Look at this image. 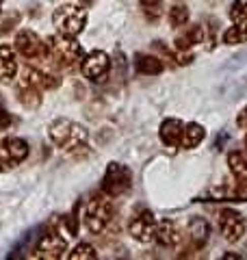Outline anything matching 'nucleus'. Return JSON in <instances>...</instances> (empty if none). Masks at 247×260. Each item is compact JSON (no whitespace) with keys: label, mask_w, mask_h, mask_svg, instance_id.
<instances>
[{"label":"nucleus","mask_w":247,"mask_h":260,"mask_svg":"<svg viewBox=\"0 0 247 260\" xmlns=\"http://www.w3.org/2000/svg\"><path fill=\"white\" fill-rule=\"evenodd\" d=\"M48 137H50V141L56 145V148L74 152V150L85 148V143L89 139V133H87L85 126L76 124V121L59 117L48 126Z\"/></svg>","instance_id":"obj_1"},{"label":"nucleus","mask_w":247,"mask_h":260,"mask_svg":"<svg viewBox=\"0 0 247 260\" xmlns=\"http://www.w3.org/2000/svg\"><path fill=\"white\" fill-rule=\"evenodd\" d=\"M46 48H48V61H52L59 68H72L78 61H82V48L76 42V37H68V35H52L46 39Z\"/></svg>","instance_id":"obj_2"},{"label":"nucleus","mask_w":247,"mask_h":260,"mask_svg":"<svg viewBox=\"0 0 247 260\" xmlns=\"http://www.w3.org/2000/svg\"><path fill=\"white\" fill-rule=\"evenodd\" d=\"M52 24L61 35L78 37L85 30L87 24V9L80 5H61L52 13Z\"/></svg>","instance_id":"obj_3"},{"label":"nucleus","mask_w":247,"mask_h":260,"mask_svg":"<svg viewBox=\"0 0 247 260\" xmlns=\"http://www.w3.org/2000/svg\"><path fill=\"white\" fill-rule=\"evenodd\" d=\"M113 219V204L106 193H98L85 206V225L91 234H100Z\"/></svg>","instance_id":"obj_4"},{"label":"nucleus","mask_w":247,"mask_h":260,"mask_svg":"<svg viewBox=\"0 0 247 260\" xmlns=\"http://www.w3.org/2000/svg\"><path fill=\"white\" fill-rule=\"evenodd\" d=\"M130 186H133L130 169L121 162H111L102 178V193H106L109 198H119V195L130 191Z\"/></svg>","instance_id":"obj_5"},{"label":"nucleus","mask_w":247,"mask_h":260,"mask_svg":"<svg viewBox=\"0 0 247 260\" xmlns=\"http://www.w3.org/2000/svg\"><path fill=\"white\" fill-rule=\"evenodd\" d=\"M15 52H20L24 59H30V61H48V48L46 42H41V37L33 30H20L15 35V42H13Z\"/></svg>","instance_id":"obj_6"},{"label":"nucleus","mask_w":247,"mask_h":260,"mask_svg":"<svg viewBox=\"0 0 247 260\" xmlns=\"http://www.w3.org/2000/svg\"><path fill=\"white\" fill-rule=\"evenodd\" d=\"M247 221L243 213H238L234 208H224L219 215V232L228 243H238L245 237Z\"/></svg>","instance_id":"obj_7"},{"label":"nucleus","mask_w":247,"mask_h":260,"mask_svg":"<svg viewBox=\"0 0 247 260\" xmlns=\"http://www.w3.org/2000/svg\"><path fill=\"white\" fill-rule=\"evenodd\" d=\"M156 217L150 213V210H141L137 213L128 223V232L130 237L139 243H152L154 241V234H156Z\"/></svg>","instance_id":"obj_8"},{"label":"nucleus","mask_w":247,"mask_h":260,"mask_svg":"<svg viewBox=\"0 0 247 260\" xmlns=\"http://www.w3.org/2000/svg\"><path fill=\"white\" fill-rule=\"evenodd\" d=\"M80 70H82V74H85L89 80H96V83H100V80H104L106 74H109L111 59H109V54H106V52L94 50V52H89L85 59H82Z\"/></svg>","instance_id":"obj_9"},{"label":"nucleus","mask_w":247,"mask_h":260,"mask_svg":"<svg viewBox=\"0 0 247 260\" xmlns=\"http://www.w3.org/2000/svg\"><path fill=\"white\" fill-rule=\"evenodd\" d=\"M208 237H210L208 221H206L204 217H193L191 223H189V234H187L189 247L184 249V254H180V256H182V258L184 256H195V251L204 249V245L208 243Z\"/></svg>","instance_id":"obj_10"},{"label":"nucleus","mask_w":247,"mask_h":260,"mask_svg":"<svg viewBox=\"0 0 247 260\" xmlns=\"http://www.w3.org/2000/svg\"><path fill=\"white\" fill-rule=\"evenodd\" d=\"M28 156V143L20 137H7L0 141V162L5 167L18 165Z\"/></svg>","instance_id":"obj_11"},{"label":"nucleus","mask_w":247,"mask_h":260,"mask_svg":"<svg viewBox=\"0 0 247 260\" xmlns=\"http://www.w3.org/2000/svg\"><path fill=\"white\" fill-rule=\"evenodd\" d=\"M65 251H68V243L63 237H59V232H48L37 243V256L44 260L65 258Z\"/></svg>","instance_id":"obj_12"},{"label":"nucleus","mask_w":247,"mask_h":260,"mask_svg":"<svg viewBox=\"0 0 247 260\" xmlns=\"http://www.w3.org/2000/svg\"><path fill=\"white\" fill-rule=\"evenodd\" d=\"M20 83L28 85V87H35V89H39V91H48V89L59 87L61 78H56L52 74H46V72L35 70V68H24L22 74H20Z\"/></svg>","instance_id":"obj_13"},{"label":"nucleus","mask_w":247,"mask_h":260,"mask_svg":"<svg viewBox=\"0 0 247 260\" xmlns=\"http://www.w3.org/2000/svg\"><path fill=\"white\" fill-rule=\"evenodd\" d=\"M154 241L159 243L161 247H178L180 241H182V232H180V228L169 221V219H165L156 225V234H154Z\"/></svg>","instance_id":"obj_14"},{"label":"nucleus","mask_w":247,"mask_h":260,"mask_svg":"<svg viewBox=\"0 0 247 260\" xmlns=\"http://www.w3.org/2000/svg\"><path fill=\"white\" fill-rule=\"evenodd\" d=\"M182 130H184V124L176 117H169L165 119L161 128H159V137L165 145H169V148H176L180 145V139H182Z\"/></svg>","instance_id":"obj_15"},{"label":"nucleus","mask_w":247,"mask_h":260,"mask_svg":"<svg viewBox=\"0 0 247 260\" xmlns=\"http://www.w3.org/2000/svg\"><path fill=\"white\" fill-rule=\"evenodd\" d=\"M18 74V61L11 46H0V83H11Z\"/></svg>","instance_id":"obj_16"},{"label":"nucleus","mask_w":247,"mask_h":260,"mask_svg":"<svg viewBox=\"0 0 247 260\" xmlns=\"http://www.w3.org/2000/svg\"><path fill=\"white\" fill-rule=\"evenodd\" d=\"M195 44H204V26H202V24L187 26L176 37V48H178V50H189V48H193Z\"/></svg>","instance_id":"obj_17"},{"label":"nucleus","mask_w":247,"mask_h":260,"mask_svg":"<svg viewBox=\"0 0 247 260\" xmlns=\"http://www.w3.org/2000/svg\"><path fill=\"white\" fill-rule=\"evenodd\" d=\"M204 137H206V130L204 126L200 124H184V130H182V139H180V148H184V150H193L197 148L202 141H204Z\"/></svg>","instance_id":"obj_18"},{"label":"nucleus","mask_w":247,"mask_h":260,"mask_svg":"<svg viewBox=\"0 0 247 260\" xmlns=\"http://www.w3.org/2000/svg\"><path fill=\"white\" fill-rule=\"evenodd\" d=\"M135 68L139 74H145V76H156L163 72V61L154 54H137L135 56Z\"/></svg>","instance_id":"obj_19"},{"label":"nucleus","mask_w":247,"mask_h":260,"mask_svg":"<svg viewBox=\"0 0 247 260\" xmlns=\"http://www.w3.org/2000/svg\"><path fill=\"white\" fill-rule=\"evenodd\" d=\"M228 165H230V172H232L238 180H247V150L230 152Z\"/></svg>","instance_id":"obj_20"},{"label":"nucleus","mask_w":247,"mask_h":260,"mask_svg":"<svg viewBox=\"0 0 247 260\" xmlns=\"http://www.w3.org/2000/svg\"><path fill=\"white\" fill-rule=\"evenodd\" d=\"M18 100L26 109H37L41 104V91H39V89H35V87L18 83Z\"/></svg>","instance_id":"obj_21"},{"label":"nucleus","mask_w":247,"mask_h":260,"mask_svg":"<svg viewBox=\"0 0 247 260\" xmlns=\"http://www.w3.org/2000/svg\"><path fill=\"white\" fill-rule=\"evenodd\" d=\"M247 42V24H234L224 32V44L228 46H238Z\"/></svg>","instance_id":"obj_22"},{"label":"nucleus","mask_w":247,"mask_h":260,"mask_svg":"<svg viewBox=\"0 0 247 260\" xmlns=\"http://www.w3.org/2000/svg\"><path fill=\"white\" fill-rule=\"evenodd\" d=\"M68 258L70 260H94V258H98V254H96L94 245H89V243H78V245L68 254Z\"/></svg>","instance_id":"obj_23"},{"label":"nucleus","mask_w":247,"mask_h":260,"mask_svg":"<svg viewBox=\"0 0 247 260\" xmlns=\"http://www.w3.org/2000/svg\"><path fill=\"white\" fill-rule=\"evenodd\" d=\"M187 22H189V9H187V7L184 5L171 7V9H169V24H171V26L182 28V26H187Z\"/></svg>","instance_id":"obj_24"},{"label":"nucleus","mask_w":247,"mask_h":260,"mask_svg":"<svg viewBox=\"0 0 247 260\" xmlns=\"http://www.w3.org/2000/svg\"><path fill=\"white\" fill-rule=\"evenodd\" d=\"M230 18L234 24H247V0H234L232 9H230Z\"/></svg>","instance_id":"obj_25"},{"label":"nucleus","mask_w":247,"mask_h":260,"mask_svg":"<svg viewBox=\"0 0 247 260\" xmlns=\"http://www.w3.org/2000/svg\"><path fill=\"white\" fill-rule=\"evenodd\" d=\"M236 126H238V128H247V107H243L241 111H238V115H236Z\"/></svg>","instance_id":"obj_26"},{"label":"nucleus","mask_w":247,"mask_h":260,"mask_svg":"<svg viewBox=\"0 0 247 260\" xmlns=\"http://www.w3.org/2000/svg\"><path fill=\"white\" fill-rule=\"evenodd\" d=\"M11 124V117L5 113V109H0V130H7Z\"/></svg>","instance_id":"obj_27"},{"label":"nucleus","mask_w":247,"mask_h":260,"mask_svg":"<svg viewBox=\"0 0 247 260\" xmlns=\"http://www.w3.org/2000/svg\"><path fill=\"white\" fill-rule=\"evenodd\" d=\"M159 3H161V0H141V5H143V7H156Z\"/></svg>","instance_id":"obj_28"},{"label":"nucleus","mask_w":247,"mask_h":260,"mask_svg":"<svg viewBox=\"0 0 247 260\" xmlns=\"http://www.w3.org/2000/svg\"><path fill=\"white\" fill-rule=\"evenodd\" d=\"M0 13H3V0H0Z\"/></svg>","instance_id":"obj_29"},{"label":"nucleus","mask_w":247,"mask_h":260,"mask_svg":"<svg viewBox=\"0 0 247 260\" xmlns=\"http://www.w3.org/2000/svg\"><path fill=\"white\" fill-rule=\"evenodd\" d=\"M3 169H5V165H3V162H0V172H3Z\"/></svg>","instance_id":"obj_30"},{"label":"nucleus","mask_w":247,"mask_h":260,"mask_svg":"<svg viewBox=\"0 0 247 260\" xmlns=\"http://www.w3.org/2000/svg\"><path fill=\"white\" fill-rule=\"evenodd\" d=\"M245 145H247V137H245Z\"/></svg>","instance_id":"obj_31"}]
</instances>
